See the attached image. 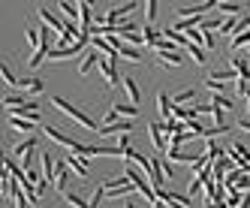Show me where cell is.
Wrapping results in <instances>:
<instances>
[{
	"mask_svg": "<svg viewBox=\"0 0 250 208\" xmlns=\"http://www.w3.org/2000/svg\"><path fill=\"white\" fill-rule=\"evenodd\" d=\"M9 127L19 130V133H33L37 130V124H33V121H24V118H9Z\"/></svg>",
	"mask_w": 250,
	"mask_h": 208,
	"instance_id": "19",
	"label": "cell"
},
{
	"mask_svg": "<svg viewBox=\"0 0 250 208\" xmlns=\"http://www.w3.org/2000/svg\"><path fill=\"white\" fill-rule=\"evenodd\" d=\"M145 19H148V24H154V19H157V0H148V3H145Z\"/></svg>",
	"mask_w": 250,
	"mask_h": 208,
	"instance_id": "33",
	"label": "cell"
},
{
	"mask_svg": "<svg viewBox=\"0 0 250 208\" xmlns=\"http://www.w3.org/2000/svg\"><path fill=\"white\" fill-rule=\"evenodd\" d=\"M235 91L241 100H250V88H247V82H235Z\"/></svg>",
	"mask_w": 250,
	"mask_h": 208,
	"instance_id": "37",
	"label": "cell"
},
{
	"mask_svg": "<svg viewBox=\"0 0 250 208\" xmlns=\"http://www.w3.org/2000/svg\"><path fill=\"white\" fill-rule=\"evenodd\" d=\"M163 178H175V169H172V163H163Z\"/></svg>",
	"mask_w": 250,
	"mask_h": 208,
	"instance_id": "40",
	"label": "cell"
},
{
	"mask_svg": "<svg viewBox=\"0 0 250 208\" xmlns=\"http://www.w3.org/2000/svg\"><path fill=\"white\" fill-rule=\"evenodd\" d=\"M12 202H15V208H30V199L24 196V190H19V193H15V199H12Z\"/></svg>",
	"mask_w": 250,
	"mask_h": 208,
	"instance_id": "35",
	"label": "cell"
},
{
	"mask_svg": "<svg viewBox=\"0 0 250 208\" xmlns=\"http://www.w3.org/2000/svg\"><path fill=\"white\" fill-rule=\"evenodd\" d=\"M61 15H63V21L66 24H76V19H82V12H79V3H69V0H61L58 3Z\"/></svg>",
	"mask_w": 250,
	"mask_h": 208,
	"instance_id": "11",
	"label": "cell"
},
{
	"mask_svg": "<svg viewBox=\"0 0 250 208\" xmlns=\"http://www.w3.org/2000/svg\"><path fill=\"white\" fill-rule=\"evenodd\" d=\"M19 88L21 91H30V94H42V79H21Z\"/></svg>",
	"mask_w": 250,
	"mask_h": 208,
	"instance_id": "21",
	"label": "cell"
},
{
	"mask_svg": "<svg viewBox=\"0 0 250 208\" xmlns=\"http://www.w3.org/2000/svg\"><path fill=\"white\" fill-rule=\"evenodd\" d=\"M247 109H250V100H247Z\"/></svg>",
	"mask_w": 250,
	"mask_h": 208,
	"instance_id": "44",
	"label": "cell"
},
{
	"mask_svg": "<svg viewBox=\"0 0 250 208\" xmlns=\"http://www.w3.org/2000/svg\"><path fill=\"white\" fill-rule=\"evenodd\" d=\"M100 51L97 48H91V51H84V55H82V63H79V76H87V73H91V69H94V63H100Z\"/></svg>",
	"mask_w": 250,
	"mask_h": 208,
	"instance_id": "10",
	"label": "cell"
},
{
	"mask_svg": "<svg viewBox=\"0 0 250 208\" xmlns=\"http://www.w3.org/2000/svg\"><path fill=\"white\" fill-rule=\"evenodd\" d=\"M217 9H220L223 15H229V19H238V12H241L238 3H217Z\"/></svg>",
	"mask_w": 250,
	"mask_h": 208,
	"instance_id": "29",
	"label": "cell"
},
{
	"mask_svg": "<svg viewBox=\"0 0 250 208\" xmlns=\"http://www.w3.org/2000/svg\"><path fill=\"white\" fill-rule=\"evenodd\" d=\"M112 109L118 112V118H121V121H124V118H130V121H133V118L139 115V106H133V103H127V106H121V103H115Z\"/></svg>",
	"mask_w": 250,
	"mask_h": 208,
	"instance_id": "20",
	"label": "cell"
},
{
	"mask_svg": "<svg viewBox=\"0 0 250 208\" xmlns=\"http://www.w3.org/2000/svg\"><path fill=\"white\" fill-rule=\"evenodd\" d=\"M241 48H250V30L238 33V37H232V51H241Z\"/></svg>",
	"mask_w": 250,
	"mask_h": 208,
	"instance_id": "23",
	"label": "cell"
},
{
	"mask_svg": "<svg viewBox=\"0 0 250 208\" xmlns=\"http://www.w3.org/2000/svg\"><path fill=\"white\" fill-rule=\"evenodd\" d=\"M124 208H136V205H133V202H124Z\"/></svg>",
	"mask_w": 250,
	"mask_h": 208,
	"instance_id": "42",
	"label": "cell"
},
{
	"mask_svg": "<svg viewBox=\"0 0 250 208\" xmlns=\"http://www.w3.org/2000/svg\"><path fill=\"white\" fill-rule=\"evenodd\" d=\"M66 166L73 169L79 178H87V160H84V157H79V154H66Z\"/></svg>",
	"mask_w": 250,
	"mask_h": 208,
	"instance_id": "14",
	"label": "cell"
},
{
	"mask_svg": "<svg viewBox=\"0 0 250 208\" xmlns=\"http://www.w3.org/2000/svg\"><path fill=\"white\" fill-rule=\"evenodd\" d=\"M87 157H127V154H124V148H100V145H91V154H87Z\"/></svg>",
	"mask_w": 250,
	"mask_h": 208,
	"instance_id": "15",
	"label": "cell"
},
{
	"mask_svg": "<svg viewBox=\"0 0 250 208\" xmlns=\"http://www.w3.org/2000/svg\"><path fill=\"white\" fill-rule=\"evenodd\" d=\"M229 63H232V69L238 73V82H250V69H247V58H241L238 51L229 58Z\"/></svg>",
	"mask_w": 250,
	"mask_h": 208,
	"instance_id": "12",
	"label": "cell"
},
{
	"mask_svg": "<svg viewBox=\"0 0 250 208\" xmlns=\"http://www.w3.org/2000/svg\"><path fill=\"white\" fill-rule=\"evenodd\" d=\"M238 130H244V133H250V121H241V124H238Z\"/></svg>",
	"mask_w": 250,
	"mask_h": 208,
	"instance_id": "41",
	"label": "cell"
},
{
	"mask_svg": "<svg viewBox=\"0 0 250 208\" xmlns=\"http://www.w3.org/2000/svg\"><path fill=\"white\" fill-rule=\"evenodd\" d=\"M157 109H160V118H163V121H169V118H172L175 103H172V97H169L166 91H160V94H157Z\"/></svg>",
	"mask_w": 250,
	"mask_h": 208,
	"instance_id": "13",
	"label": "cell"
},
{
	"mask_svg": "<svg viewBox=\"0 0 250 208\" xmlns=\"http://www.w3.org/2000/svg\"><path fill=\"white\" fill-rule=\"evenodd\" d=\"M211 76L217 79V82H235V79H238L235 69H223V73H211Z\"/></svg>",
	"mask_w": 250,
	"mask_h": 208,
	"instance_id": "32",
	"label": "cell"
},
{
	"mask_svg": "<svg viewBox=\"0 0 250 208\" xmlns=\"http://www.w3.org/2000/svg\"><path fill=\"white\" fill-rule=\"evenodd\" d=\"M63 199H66L69 205H73V208H87V202H84L82 196H76V193H73V190H66V193H63Z\"/></svg>",
	"mask_w": 250,
	"mask_h": 208,
	"instance_id": "31",
	"label": "cell"
},
{
	"mask_svg": "<svg viewBox=\"0 0 250 208\" xmlns=\"http://www.w3.org/2000/svg\"><path fill=\"white\" fill-rule=\"evenodd\" d=\"M136 9V3H121V6H112L109 12H105V27H118L121 15H130Z\"/></svg>",
	"mask_w": 250,
	"mask_h": 208,
	"instance_id": "7",
	"label": "cell"
},
{
	"mask_svg": "<svg viewBox=\"0 0 250 208\" xmlns=\"http://www.w3.org/2000/svg\"><path fill=\"white\" fill-rule=\"evenodd\" d=\"M220 24H223V21H220V15H217V19H205V21H202V30H214V27L220 30Z\"/></svg>",
	"mask_w": 250,
	"mask_h": 208,
	"instance_id": "36",
	"label": "cell"
},
{
	"mask_svg": "<svg viewBox=\"0 0 250 208\" xmlns=\"http://www.w3.org/2000/svg\"><path fill=\"white\" fill-rule=\"evenodd\" d=\"M205 84H208L211 91H220V88H223V82H217V79H214V76H208V79H205Z\"/></svg>",
	"mask_w": 250,
	"mask_h": 208,
	"instance_id": "38",
	"label": "cell"
},
{
	"mask_svg": "<svg viewBox=\"0 0 250 208\" xmlns=\"http://www.w3.org/2000/svg\"><path fill=\"white\" fill-rule=\"evenodd\" d=\"M229 160L235 163L241 172H247V169H250V151H247L241 142H232V145H229Z\"/></svg>",
	"mask_w": 250,
	"mask_h": 208,
	"instance_id": "3",
	"label": "cell"
},
{
	"mask_svg": "<svg viewBox=\"0 0 250 208\" xmlns=\"http://www.w3.org/2000/svg\"><path fill=\"white\" fill-rule=\"evenodd\" d=\"M0 76H3V82L9 84V88H19V79L12 76V69H9L6 63H0Z\"/></svg>",
	"mask_w": 250,
	"mask_h": 208,
	"instance_id": "28",
	"label": "cell"
},
{
	"mask_svg": "<svg viewBox=\"0 0 250 208\" xmlns=\"http://www.w3.org/2000/svg\"><path fill=\"white\" fill-rule=\"evenodd\" d=\"M187 133H190V139H196V136H205L208 127H202L199 121H190V124H187Z\"/></svg>",
	"mask_w": 250,
	"mask_h": 208,
	"instance_id": "30",
	"label": "cell"
},
{
	"mask_svg": "<svg viewBox=\"0 0 250 208\" xmlns=\"http://www.w3.org/2000/svg\"><path fill=\"white\" fill-rule=\"evenodd\" d=\"M205 55H208V51H205L202 45H193V42H190V48H187V58H193V63H205V61H208Z\"/></svg>",
	"mask_w": 250,
	"mask_h": 208,
	"instance_id": "22",
	"label": "cell"
},
{
	"mask_svg": "<svg viewBox=\"0 0 250 208\" xmlns=\"http://www.w3.org/2000/svg\"><path fill=\"white\" fill-rule=\"evenodd\" d=\"M148 136H151L157 154H169V142H166V136H163V127H160V124H148Z\"/></svg>",
	"mask_w": 250,
	"mask_h": 208,
	"instance_id": "8",
	"label": "cell"
},
{
	"mask_svg": "<svg viewBox=\"0 0 250 208\" xmlns=\"http://www.w3.org/2000/svg\"><path fill=\"white\" fill-rule=\"evenodd\" d=\"M184 58H187V51H169V55H160V63L163 66H178V63H184Z\"/></svg>",
	"mask_w": 250,
	"mask_h": 208,
	"instance_id": "16",
	"label": "cell"
},
{
	"mask_svg": "<svg viewBox=\"0 0 250 208\" xmlns=\"http://www.w3.org/2000/svg\"><path fill=\"white\" fill-rule=\"evenodd\" d=\"M9 118H24V121H33V124H40V106L37 103H27V106H15V109H6Z\"/></svg>",
	"mask_w": 250,
	"mask_h": 208,
	"instance_id": "5",
	"label": "cell"
},
{
	"mask_svg": "<svg viewBox=\"0 0 250 208\" xmlns=\"http://www.w3.org/2000/svg\"><path fill=\"white\" fill-rule=\"evenodd\" d=\"M66 172H69V166H66V160H61L58 172H55V187L61 190V193H66Z\"/></svg>",
	"mask_w": 250,
	"mask_h": 208,
	"instance_id": "17",
	"label": "cell"
},
{
	"mask_svg": "<svg viewBox=\"0 0 250 208\" xmlns=\"http://www.w3.org/2000/svg\"><path fill=\"white\" fill-rule=\"evenodd\" d=\"M211 106H214V109H223V112H226V109H232V103H229L226 97H217V94H214V97H211Z\"/></svg>",
	"mask_w": 250,
	"mask_h": 208,
	"instance_id": "34",
	"label": "cell"
},
{
	"mask_svg": "<svg viewBox=\"0 0 250 208\" xmlns=\"http://www.w3.org/2000/svg\"><path fill=\"white\" fill-rule=\"evenodd\" d=\"M160 40H163V37H160V30H157L154 24H145V42H148V45L154 48V45H157Z\"/></svg>",
	"mask_w": 250,
	"mask_h": 208,
	"instance_id": "24",
	"label": "cell"
},
{
	"mask_svg": "<svg viewBox=\"0 0 250 208\" xmlns=\"http://www.w3.org/2000/svg\"><path fill=\"white\" fill-rule=\"evenodd\" d=\"M124 91H127V97H130V103H133V106H139V97H142V94H139V84H136V79H130V76L124 79Z\"/></svg>",
	"mask_w": 250,
	"mask_h": 208,
	"instance_id": "18",
	"label": "cell"
},
{
	"mask_svg": "<svg viewBox=\"0 0 250 208\" xmlns=\"http://www.w3.org/2000/svg\"><path fill=\"white\" fill-rule=\"evenodd\" d=\"M97 69L103 73V79H105V84H109V88H118V84L124 82L121 76H118V66L109 61V58H100V63H97Z\"/></svg>",
	"mask_w": 250,
	"mask_h": 208,
	"instance_id": "4",
	"label": "cell"
},
{
	"mask_svg": "<svg viewBox=\"0 0 250 208\" xmlns=\"http://www.w3.org/2000/svg\"><path fill=\"white\" fill-rule=\"evenodd\" d=\"M214 45H217V40H214V37H211V33L205 30V51H211Z\"/></svg>",
	"mask_w": 250,
	"mask_h": 208,
	"instance_id": "39",
	"label": "cell"
},
{
	"mask_svg": "<svg viewBox=\"0 0 250 208\" xmlns=\"http://www.w3.org/2000/svg\"><path fill=\"white\" fill-rule=\"evenodd\" d=\"M238 19H241V15H238ZM238 19H223L220 33H226V37H235V30H238Z\"/></svg>",
	"mask_w": 250,
	"mask_h": 208,
	"instance_id": "26",
	"label": "cell"
},
{
	"mask_svg": "<svg viewBox=\"0 0 250 208\" xmlns=\"http://www.w3.org/2000/svg\"><path fill=\"white\" fill-rule=\"evenodd\" d=\"M33 151H37V139H27V142H21V145H15V157H19L21 163H24V172H27V166H30V157H33Z\"/></svg>",
	"mask_w": 250,
	"mask_h": 208,
	"instance_id": "9",
	"label": "cell"
},
{
	"mask_svg": "<svg viewBox=\"0 0 250 208\" xmlns=\"http://www.w3.org/2000/svg\"><path fill=\"white\" fill-rule=\"evenodd\" d=\"M154 208H166V205H163V202H160V199H157V205H154Z\"/></svg>",
	"mask_w": 250,
	"mask_h": 208,
	"instance_id": "43",
	"label": "cell"
},
{
	"mask_svg": "<svg viewBox=\"0 0 250 208\" xmlns=\"http://www.w3.org/2000/svg\"><path fill=\"white\" fill-rule=\"evenodd\" d=\"M51 106H55V109H61L63 115H69V118H73V121H76V124H82L84 130H94V133H100V127L94 124V121H91V118H87L84 112H79L76 106H69V103H66L63 97H51Z\"/></svg>",
	"mask_w": 250,
	"mask_h": 208,
	"instance_id": "1",
	"label": "cell"
},
{
	"mask_svg": "<svg viewBox=\"0 0 250 208\" xmlns=\"http://www.w3.org/2000/svg\"><path fill=\"white\" fill-rule=\"evenodd\" d=\"M37 12H40V19H42V24H45V27H51V30L58 33V37H61V33L66 30V21L61 19V15H58L55 9H48V6H37Z\"/></svg>",
	"mask_w": 250,
	"mask_h": 208,
	"instance_id": "2",
	"label": "cell"
},
{
	"mask_svg": "<svg viewBox=\"0 0 250 208\" xmlns=\"http://www.w3.org/2000/svg\"><path fill=\"white\" fill-rule=\"evenodd\" d=\"M130 130H133V121H130V118H124V121H115V124L100 127V133H97V136H127Z\"/></svg>",
	"mask_w": 250,
	"mask_h": 208,
	"instance_id": "6",
	"label": "cell"
},
{
	"mask_svg": "<svg viewBox=\"0 0 250 208\" xmlns=\"http://www.w3.org/2000/svg\"><path fill=\"white\" fill-rule=\"evenodd\" d=\"M202 187H205V178H199V175H193V178H190V187H187V196L193 199L196 193H202Z\"/></svg>",
	"mask_w": 250,
	"mask_h": 208,
	"instance_id": "25",
	"label": "cell"
},
{
	"mask_svg": "<svg viewBox=\"0 0 250 208\" xmlns=\"http://www.w3.org/2000/svg\"><path fill=\"white\" fill-rule=\"evenodd\" d=\"M193 100H196V91H190V88L172 97V103H175V106H184V103H193Z\"/></svg>",
	"mask_w": 250,
	"mask_h": 208,
	"instance_id": "27",
	"label": "cell"
}]
</instances>
